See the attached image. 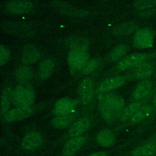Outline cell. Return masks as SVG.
Returning <instances> with one entry per match:
<instances>
[{
  "label": "cell",
  "instance_id": "cell-1",
  "mask_svg": "<svg viewBox=\"0 0 156 156\" xmlns=\"http://www.w3.org/2000/svg\"><path fill=\"white\" fill-rule=\"evenodd\" d=\"M35 98L34 89L27 84H21L13 91V101L17 107L31 106Z\"/></svg>",
  "mask_w": 156,
  "mask_h": 156
},
{
  "label": "cell",
  "instance_id": "cell-2",
  "mask_svg": "<svg viewBox=\"0 0 156 156\" xmlns=\"http://www.w3.org/2000/svg\"><path fill=\"white\" fill-rule=\"evenodd\" d=\"M155 34L148 27L138 29L133 36V44L138 49H148L154 46Z\"/></svg>",
  "mask_w": 156,
  "mask_h": 156
},
{
  "label": "cell",
  "instance_id": "cell-3",
  "mask_svg": "<svg viewBox=\"0 0 156 156\" xmlns=\"http://www.w3.org/2000/svg\"><path fill=\"white\" fill-rule=\"evenodd\" d=\"M151 55L147 53H134L122 58L117 65L119 71H126L133 69L137 66L147 62Z\"/></svg>",
  "mask_w": 156,
  "mask_h": 156
},
{
  "label": "cell",
  "instance_id": "cell-4",
  "mask_svg": "<svg viewBox=\"0 0 156 156\" xmlns=\"http://www.w3.org/2000/svg\"><path fill=\"white\" fill-rule=\"evenodd\" d=\"M68 63L74 71L82 70L89 60V55L87 50L72 49L70 50L68 57Z\"/></svg>",
  "mask_w": 156,
  "mask_h": 156
},
{
  "label": "cell",
  "instance_id": "cell-5",
  "mask_svg": "<svg viewBox=\"0 0 156 156\" xmlns=\"http://www.w3.org/2000/svg\"><path fill=\"white\" fill-rule=\"evenodd\" d=\"M97 98L100 102H103L109 105L119 116L125 107V101L124 99L112 91L104 92L98 94Z\"/></svg>",
  "mask_w": 156,
  "mask_h": 156
},
{
  "label": "cell",
  "instance_id": "cell-6",
  "mask_svg": "<svg viewBox=\"0 0 156 156\" xmlns=\"http://www.w3.org/2000/svg\"><path fill=\"white\" fill-rule=\"evenodd\" d=\"M34 113V109L31 106L16 107L10 110L4 116V120L8 122H16L30 116Z\"/></svg>",
  "mask_w": 156,
  "mask_h": 156
},
{
  "label": "cell",
  "instance_id": "cell-7",
  "mask_svg": "<svg viewBox=\"0 0 156 156\" xmlns=\"http://www.w3.org/2000/svg\"><path fill=\"white\" fill-rule=\"evenodd\" d=\"M33 7V2L26 0L12 1L5 4V10L8 13L13 15L28 13L32 10Z\"/></svg>",
  "mask_w": 156,
  "mask_h": 156
},
{
  "label": "cell",
  "instance_id": "cell-8",
  "mask_svg": "<svg viewBox=\"0 0 156 156\" xmlns=\"http://www.w3.org/2000/svg\"><path fill=\"white\" fill-rule=\"evenodd\" d=\"M43 143L41 134L37 131H32L27 133L23 137L21 146L23 149L27 151H32L38 149Z\"/></svg>",
  "mask_w": 156,
  "mask_h": 156
},
{
  "label": "cell",
  "instance_id": "cell-9",
  "mask_svg": "<svg viewBox=\"0 0 156 156\" xmlns=\"http://www.w3.org/2000/svg\"><path fill=\"white\" fill-rule=\"evenodd\" d=\"M78 93L81 102L83 104H88L94 94L93 81L90 78L83 79L79 85Z\"/></svg>",
  "mask_w": 156,
  "mask_h": 156
},
{
  "label": "cell",
  "instance_id": "cell-10",
  "mask_svg": "<svg viewBox=\"0 0 156 156\" xmlns=\"http://www.w3.org/2000/svg\"><path fill=\"white\" fill-rule=\"evenodd\" d=\"M51 5L57 9L60 13L74 16H84L88 15V12L83 9H77L65 1H52Z\"/></svg>",
  "mask_w": 156,
  "mask_h": 156
},
{
  "label": "cell",
  "instance_id": "cell-11",
  "mask_svg": "<svg viewBox=\"0 0 156 156\" xmlns=\"http://www.w3.org/2000/svg\"><path fill=\"white\" fill-rule=\"evenodd\" d=\"M76 105L75 101L70 98H61L54 104L53 113L56 116H60L72 113L76 107Z\"/></svg>",
  "mask_w": 156,
  "mask_h": 156
},
{
  "label": "cell",
  "instance_id": "cell-12",
  "mask_svg": "<svg viewBox=\"0 0 156 156\" xmlns=\"http://www.w3.org/2000/svg\"><path fill=\"white\" fill-rule=\"evenodd\" d=\"M154 71L153 65L147 61L134 68L130 73V77L136 80H146L153 74Z\"/></svg>",
  "mask_w": 156,
  "mask_h": 156
},
{
  "label": "cell",
  "instance_id": "cell-13",
  "mask_svg": "<svg viewBox=\"0 0 156 156\" xmlns=\"http://www.w3.org/2000/svg\"><path fill=\"white\" fill-rule=\"evenodd\" d=\"M125 82L126 78L122 76H117L107 79L99 84L97 88V93L111 91L121 87L124 84Z\"/></svg>",
  "mask_w": 156,
  "mask_h": 156
},
{
  "label": "cell",
  "instance_id": "cell-14",
  "mask_svg": "<svg viewBox=\"0 0 156 156\" xmlns=\"http://www.w3.org/2000/svg\"><path fill=\"white\" fill-rule=\"evenodd\" d=\"M86 138L84 136L73 137L66 141L63 148V155L64 156H73L85 144Z\"/></svg>",
  "mask_w": 156,
  "mask_h": 156
},
{
  "label": "cell",
  "instance_id": "cell-15",
  "mask_svg": "<svg viewBox=\"0 0 156 156\" xmlns=\"http://www.w3.org/2000/svg\"><path fill=\"white\" fill-rule=\"evenodd\" d=\"M152 90V83L149 80H143L135 88L132 98L135 101H141L149 95Z\"/></svg>",
  "mask_w": 156,
  "mask_h": 156
},
{
  "label": "cell",
  "instance_id": "cell-16",
  "mask_svg": "<svg viewBox=\"0 0 156 156\" xmlns=\"http://www.w3.org/2000/svg\"><path fill=\"white\" fill-rule=\"evenodd\" d=\"M156 155V141L150 140L136 147L131 152V156H154Z\"/></svg>",
  "mask_w": 156,
  "mask_h": 156
},
{
  "label": "cell",
  "instance_id": "cell-17",
  "mask_svg": "<svg viewBox=\"0 0 156 156\" xmlns=\"http://www.w3.org/2000/svg\"><path fill=\"white\" fill-rule=\"evenodd\" d=\"M40 50L34 46H27L22 51L21 59V62L26 65L35 63L41 57Z\"/></svg>",
  "mask_w": 156,
  "mask_h": 156
},
{
  "label": "cell",
  "instance_id": "cell-18",
  "mask_svg": "<svg viewBox=\"0 0 156 156\" xmlns=\"http://www.w3.org/2000/svg\"><path fill=\"white\" fill-rule=\"evenodd\" d=\"M91 124V121L88 118H82L76 121L69 129L68 134L73 138L81 136L86 130L88 129Z\"/></svg>",
  "mask_w": 156,
  "mask_h": 156
},
{
  "label": "cell",
  "instance_id": "cell-19",
  "mask_svg": "<svg viewBox=\"0 0 156 156\" xmlns=\"http://www.w3.org/2000/svg\"><path fill=\"white\" fill-rule=\"evenodd\" d=\"M55 63L52 58H46L40 62L38 66V74L42 79H48L54 73Z\"/></svg>",
  "mask_w": 156,
  "mask_h": 156
},
{
  "label": "cell",
  "instance_id": "cell-20",
  "mask_svg": "<svg viewBox=\"0 0 156 156\" xmlns=\"http://www.w3.org/2000/svg\"><path fill=\"white\" fill-rule=\"evenodd\" d=\"M97 143L104 147H109L113 145L115 141L114 133L108 129L101 130L96 136Z\"/></svg>",
  "mask_w": 156,
  "mask_h": 156
},
{
  "label": "cell",
  "instance_id": "cell-21",
  "mask_svg": "<svg viewBox=\"0 0 156 156\" xmlns=\"http://www.w3.org/2000/svg\"><path fill=\"white\" fill-rule=\"evenodd\" d=\"M75 117L76 115L73 112L66 115L56 116L52 119L51 124L52 126L57 129H65L73 122Z\"/></svg>",
  "mask_w": 156,
  "mask_h": 156
},
{
  "label": "cell",
  "instance_id": "cell-22",
  "mask_svg": "<svg viewBox=\"0 0 156 156\" xmlns=\"http://www.w3.org/2000/svg\"><path fill=\"white\" fill-rule=\"evenodd\" d=\"M138 29V24L135 22H126L116 26L113 29V33L118 36L130 35L136 32Z\"/></svg>",
  "mask_w": 156,
  "mask_h": 156
},
{
  "label": "cell",
  "instance_id": "cell-23",
  "mask_svg": "<svg viewBox=\"0 0 156 156\" xmlns=\"http://www.w3.org/2000/svg\"><path fill=\"white\" fill-rule=\"evenodd\" d=\"M153 112V107L151 105L145 104L143 105L138 111L133 116V117L129 120L132 124L140 123L146 118H149Z\"/></svg>",
  "mask_w": 156,
  "mask_h": 156
},
{
  "label": "cell",
  "instance_id": "cell-24",
  "mask_svg": "<svg viewBox=\"0 0 156 156\" xmlns=\"http://www.w3.org/2000/svg\"><path fill=\"white\" fill-rule=\"evenodd\" d=\"M144 104L141 101H134L124 107L120 115L121 121L130 120Z\"/></svg>",
  "mask_w": 156,
  "mask_h": 156
},
{
  "label": "cell",
  "instance_id": "cell-25",
  "mask_svg": "<svg viewBox=\"0 0 156 156\" xmlns=\"http://www.w3.org/2000/svg\"><path fill=\"white\" fill-rule=\"evenodd\" d=\"M12 100L13 101V91L10 88L4 87L1 95V112L2 116L9 111Z\"/></svg>",
  "mask_w": 156,
  "mask_h": 156
},
{
  "label": "cell",
  "instance_id": "cell-26",
  "mask_svg": "<svg viewBox=\"0 0 156 156\" xmlns=\"http://www.w3.org/2000/svg\"><path fill=\"white\" fill-rule=\"evenodd\" d=\"M32 76V69L26 65H23L16 69L15 77L17 81L21 83H26L29 81Z\"/></svg>",
  "mask_w": 156,
  "mask_h": 156
},
{
  "label": "cell",
  "instance_id": "cell-27",
  "mask_svg": "<svg viewBox=\"0 0 156 156\" xmlns=\"http://www.w3.org/2000/svg\"><path fill=\"white\" fill-rule=\"evenodd\" d=\"M66 44L72 49H83L87 50L88 48L89 42L87 39L82 37H72L68 39Z\"/></svg>",
  "mask_w": 156,
  "mask_h": 156
},
{
  "label": "cell",
  "instance_id": "cell-28",
  "mask_svg": "<svg viewBox=\"0 0 156 156\" xmlns=\"http://www.w3.org/2000/svg\"><path fill=\"white\" fill-rule=\"evenodd\" d=\"M98 108L101 116L107 121H112L118 116L116 112L105 102H100L98 105Z\"/></svg>",
  "mask_w": 156,
  "mask_h": 156
},
{
  "label": "cell",
  "instance_id": "cell-29",
  "mask_svg": "<svg viewBox=\"0 0 156 156\" xmlns=\"http://www.w3.org/2000/svg\"><path fill=\"white\" fill-rule=\"evenodd\" d=\"M133 7L135 9L141 12L151 10L156 7V0L136 1L133 2Z\"/></svg>",
  "mask_w": 156,
  "mask_h": 156
},
{
  "label": "cell",
  "instance_id": "cell-30",
  "mask_svg": "<svg viewBox=\"0 0 156 156\" xmlns=\"http://www.w3.org/2000/svg\"><path fill=\"white\" fill-rule=\"evenodd\" d=\"M127 52V48L124 44H119L115 47L109 55V59L111 61H116L121 58Z\"/></svg>",
  "mask_w": 156,
  "mask_h": 156
},
{
  "label": "cell",
  "instance_id": "cell-31",
  "mask_svg": "<svg viewBox=\"0 0 156 156\" xmlns=\"http://www.w3.org/2000/svg\"><path fill=\"white\" fill-rule=\"evenodd\" d=\"M100 61L98 58H93L89 60L87 63L85 65L83 68L82 69L83 74H88L93 72L96 69L99 65Z\"/></svg>",
  "mask_w": 156,
  "mask_h": 156
},
{
  "label": "cell",
  "instance_id": "cell-32",
  "mask_svg": "<svg viewBox=\"0 0 156 156\" xmlns=\"http://www.w3.org/2000/svg\"><path fill=\"white\" fill-rule=\"evenodd\" d=\"M10 58V51L5 46L1 44L0 46V65H5Z\"/></svg>",
  "mask_w": 156,
  "mask_h": 156
},
{
  "label": "cell",
  "instance_id": "cell-33",
  "mask_svg": "<svg viewBox=\"0 0 156 156\" xmlns=\"http://www.w3.org/2000/svg\"><path fill=\"white\" fill-rule=\"evenodd\" d=\"M88 156H106V153L104 151H98L94 152Z\"/></svg>",
  "mask_w": 156,
  "mask_h": 156
},
{
  "label": "cell",
  "instance_id": "cell-34",
  "mask_svg": "<svg viewBox=\"0 0 156 156\" xmlns=\"http://www.w3.org/2000/svg\"><path fill=\"white\" fill-rule=\"evenodd\" d=\"M152 104H153V105L156 108V92L154 94V96L152 99Z\"/></svg>",
  "mask_w": 156,
  "mask_h": 156
}]
</instances>
